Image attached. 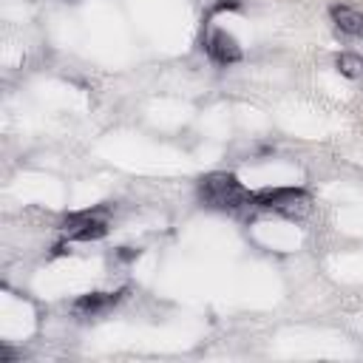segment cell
<instances>
[{
    "label": "cell",
    "instance_id": "5b68a950",
    "mask_svg": "<svg viewBox=\"0 0 363 363\" xmlns=\"http://www.w3.org/2000/svg\"><path fill=\"white\" fill-rule=\"evenodd\" d=\"M122 295L125 292H88V295L74 301V312L79 318H96V315L108 312L111 306H116L122 301Z\"/></svg>",
    "mask_w": 363,
    "mask_h": 363
},
{
    "label": "cell",
    "instance_id": "6da1fadb",
    "mask_svg": "<svg viewBox=\"0 0 363 363\" xmlns=\"http://www.w3.org/2000/svg\"><path fill=\"white\" fill-rule=\"evenodd\" d=\"M199 193L204 199V204L218 207V210H244V207H255L252 193H247L241 187V182L233 173H210L201 179Z\"/></svg>",
    "mask_w": 363,
    "mask_h": 363
},
{
    "label": "cell",
    "instance_id": "8992f818",
    "mask_svg": "<svg viewBox=\"0 0 363 363\" xmlns=\"http://www.w3.org/2000/svg\"><path fill=\"white\" fill-rule=\"evenodd\" d=\"M332 20L343 34H352V37H357L363 28V14L349 6H332Z\"/></svg>",
    "mask_w": 363,
    "mask_h": 363
},
{
    "label": "cell",
    "instance_id": "3957f363",
    "mask_svg": "<svg viewBox=\"0 0 363 363\" xmlns=\"http://www.w3.org/2000/svg\"><path fill=\"white\" fill-rule=\"evenodd\" d=\"M62 233L71 241H96L108 233V221L99 213H77V216L65 218Z\"/></svg>",
    "mask_w": 363,
    "mask_h": 363
},
{
    "label": "cell",
    "instance_id": "277c9868",
    "mask_svg": "<svg viewBox=\"0 0 363 363\" xmlns=\"http://www.w3.org/2000/svg\"><path fill=\"white\" fill-rule=\"evenodd\" d=\"M204 51H207V57H210L213 62H218V65H233V62L241 60V45H238V40H235L233 34L221 31V28H210V31H207V37H204Z\"/></svg>",
    "mask_w": 363,
    "mask_h": 363
},
{
    "label": "cell",
    "instance_id": "9c48e42d",
    "mask_svg": "<svg viewBox=\"0 0 363 363\" xmlns=\"http://www.w3.org/2000/svg\"><path fill=\"white\" fill-rule=\"evenodd\" d=\"M357 37H363V28H360V34H357Z\"/></svg>",
    "mask_w": 363,
    "mask_h": 363
},
{
    "label": "cell",
    "instance_id": "7a4b0ae2",
    "mask_svg": "<svg viewBox=\"0 0 363 363\" xmlns=\"http://www.w3.org/2000/svg\"><path fill=\"white\" fill-rule=\"evenodd\" d=\"M255 199V207H264V210H272L284 218H292V221H301L312 213V196L303 193V190H295V187H272V190H261V193H252Z\"/></svg>",
    "mask_w": 363,
    "mask_h": 363
},
{
    "label": "cell",
    "instance_id": "52a82bcc",
    "mask_svg": "<svg viewBox=\"0 0 363 363\" xmlns=\"http://www.w3.org/2000/svg\"><path fill=\"white\" fill-rule=\"evenodd\" d=\"M335 68H337L346 79H352V82H360V85H363V57H357V54H337Z\"/></svg>",
    "mask_w": 363,
    "mask_h": 363
},
{
    "label": "cell",
    "instance_id": "ba28073f",
    "mask_svg": "<svg viewBox=\"0 0 363 363\" xmlns=\"http://www.w3.org/2000/svg\"><path fill=\"white\" fill-rule=\"evenodd\" d=\"M136 255H139V250H133V247H119V252H116V258H122V261H130Z\"/></svg>",
    "mask_w": 363,
    "mask_h": 363
}]
</instances>
